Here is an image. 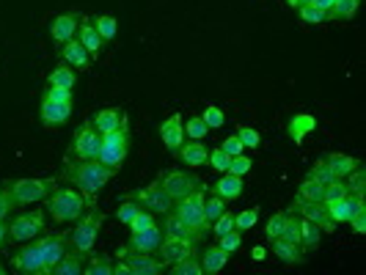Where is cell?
Listing matches in <instances>:
<instances>
[{"mask_svg": "<svg viewBox=\"0 0 366 275\" xmlns=\"http://www.w3.org/2000/svg\"><path fill=\"white\" fill-rule=\"evenodd\" d=\"M113 174H116V168H110L99 160H75V163H66V168H64V177L83 193L86 204H96V193L110 182Z\"/></svg>", "mask_w": 366, "mask_h": 275, "instance_id": "1", "label": "cell"}, {"mask_svg": "<svg viewBox=\"0 0 366 275\" xmlns=\"http://www.w3.org/2000/svg\"><path fill=\"white\" fill-rule=\"evenodd\" d=\"M47 212L52 221L58 223H72L78 221L83 212H86V198L80 190H72V187H55L50 195H47Z\"/></svg>", "mask_w": 366, "mask_h": 275, "instance_id": "2", "label": "cell"}, {"mask_svg": "<svg viewBox=\"0 0 366 275\" xmlns=\"http://www.w3.org/2000/svg\"><path fill=\"white\" fill-rule=\"evenodd\" d=\"M204 195H207V184H201L198 190L187 193L184 198H177L171 212H174L180 221H184L190 229L198 231V234L207 239V234L212 231V226H210V221L204 218Z\"/></svg>", "mask_w": 366, "mask_h": 275, "instance_id": "3", "label": "cell"}, {"mask_svg": "<svg viewBox=\"0 0 366 275\" xmlns=\"http://www.w3.org/2000/svg\"><path fill=\"white\" fill-rule=\"evenodd\" d=\"M102 221L105 215L96 209V204H89V212H83L78 221H75V229L69 234V248L78 251V253H92V248L96 245V237L102 229Z\"/></svg>", "mask_w": 366, "mask_h": 275, "instance_id": "4", "label": "cell"}, {"mask_svg": "<svg viewBox=\"0 0 366 275\" xmlns=\"http://www.w3.org/2000/svg\"><path fill=\"white\" fill-rule=\"evenodd\" d=\"M14 207H28V204H39L55 190V179H11L6 182Z\"/></svg>", "mask_w": 366, "mask_h": 275, "instance_id": "5", "label": "cell"}, {"mask_svg": "<svg viewBox=\"0 0 366 275\" xmlns=\"http://www.w3.org/2000/svg\"><path fill=\"white\" fill-rule=\"evenodd\" d=\"M127 143H130V135H127V119L122 121L119 130L113 133H102V149H99V163L110 165V168H122V163L127 160Z\"/></svg>", "mask_w": 366, "mask_h": 275, "instance_id": "6", "label": "cell"}, {"mask_svg": "<svg viewBox=\"0 0 366 275\" xmlns=\"http://www.w3.org/2000/svg\"><path fill=\"white\" fill-rule=\"evenodd\" d=\"M116 256L127 265L130 275H160L168 270V265H166L160 256H154V253H140V251H127L124 245L119 248Z\"/></svg>", "mask_w": 366, "mask_h": 275, "instance_id": "7", "label": "cell"}, {"mask_svg": "<svg viewBox=\"0 0 366 275\" xmlns=\"http://www.w3.org/2000/svg\"><path fill=\"white\" fill-rule=\"evenodd\" d=\"M99 149H102V133L92 121L80 124L72 138V157L75 160H99Z\"/></svg>", "mask_w": 366, "mask_h": 275, "instance_id": "8", "label": "cell"}, {"mask_svg": "<svg viewBox=\"0 0 366 275\" xmlns=\"http://www.w3.org/2000/svg\"><path fill=\"white\" fill-rule=\"evenodd\" d=\"M42 231H45V212H42V209L22 212L20 218H14V221L8 223V237H11L14 242H28V239H36Z\"/></svg>", "mask_w": 366, "mask_h": 275, "instance_id": "9", "label": "cell"}, {"mask_svg": "<svg viewBox=\"0 0 366 275\" xmlns=\"http://www.w3.org/2000/svg\"><path fill=\"white\" fill-rule=\"evenodd\" d=\"M133 198H136L143 209H149L152 215H166V212L174 209V198L160 187V182H152L146 184V187H140Z\"/></svg>", "mask_w": 366, "mask_h": 275, "instance_id": "10", "label": "cell"}, {"mask_svg": "<svg viewBox=\"0 0 366 275\" xmlns=\"http://www.w3.org/2000/svg\"><path fill=\"white\" fill-rule=\"evenodd\" d=\"M36 245H39V253H42V259H45V270L50 275V270L66 256V251H69V237L66 234H39L36 237Z\"/></svg>", "mask_w": 366, "mask_h": 275, "instance_id": "11", "label": "cell"}, {"mask_svg": "<svg viewBox=\"0 0 366 275\" xmlns=\"http://www.w3.org/2000/svg\"><path fill=\"white\" fill-rule=\"evenodd\" d=\"M11 267L14 273H25V275H47L45 270V259L39 253V245L36 242H25L14 256H11Z\"/></svg>", "mask_w": 366, "mask_h": 275, "instance_id": "12", "label": "cell"}, {"mask_svg": "<svg viewBox=\"0 0 366 275\" xmlns=\"http://www.w3.org/2000/svg\"><path fill=\"white\" fill-rule=\"evenodd\" d=\"M157 182H160V187H163V190H166V193H168L174 201H177V198H184L187 193H193V190H198V187L204 184L201 179H198V177H190L187 171H177V168L166 171V174H163Z\"/></svg>", "mask_w": 366, "mask_h": 275, "instance_id": "13", "label": "cell"}, {"mask_svg": "<svg viewBox=\"0 0 366 275\" xmlns=\"http://www.w3.org/2000/svg\"><path fill=\"white\" fill-rule=\"evenodd\" d=\"M295 215H300L303 221H312V223H317L322 231H328V234H333L336 231V223L330 221V215H328V207L322 204V201H292V207H289Z\"/></svg>", "mask_w": 366, "mask_h": 275, "instance_id": "14", "label": "cell"}, {"mask_svg": "<svg viewBox=\"0 0 366 275\" xmlns=\"http://www.w3.org/2000/svg\"><path fill=\"white\" fill-rule=\"evenodd\" d=\"M196 253V242L190 239H180V237H163L160 248H157V256L166 262V265H177L187 256Z\"/></svg>", "mask_w": 366, "mask_h": 275, "instance_id": "15", "label": "cell"}, {"mask_svg": "<svg viewBox=\"0 0 366 275\" xmlns=\"http://www.w3.org/2000/svg\"><path fill=\"white\" fill-rule=\"evenodd\" d=\"M163 226H152V229L146 231H138V234H130V239H127V251H140V253H157V248H160V242H163Z\"/></svg>", "mask_w": 366, "mask_h": 275, "instance_id": "16", "label": "cell"}, {"mask_svg": "<svg viewBox=\"0 0 366 275\" xmlns=\"http://www.w3.org/2000/svg\"><path fill=\"white\" fill-rule=\"evenodd\" d=\"M160 140L166 143V149H168L171 154H177V151L182 149V143H184V124H182V116H180V113L168 116V119L160 124Z\"/></svg>", "mask_w": 366, "mask_h": 275, "instance_id": "17", "label": "cell"}, {"mask_svg": "<svg viewBox=\"0 0 366 275\" xmlns=\"http://www.w3.org/2000/svg\"><path fill=\"white\" fill-rule=\"evenodd\" d=\"M78 25H80V14H78V11L58 14V17L52 20V25H50V36H52V42H58V45L69 42V39L78 34Z\"/></svg>", "mask_w": 366, "mask_h": 275, "instance_id": "18", "label": "cell"}, {"mask_svg": "<svg viewBox=\"0 0 366 275\" xmlns=\"http://www.w3.org/2000/svg\"><path fill=\"white\" fill-rule=\"evenodd\" d=\"M69 116H72L69 105H61V102H52V99L42 96V113H39V119H42L45 127H61V124H66Z\"/></svg>", "mask_w": 366, "mask_h": 275, "instance_id": "19", "label": "cell"}, {"mask_svg": "<svg viewBox=\"0 0 366 275\" xmlns=\"http://www.w3.org/2000/svg\"><path fill=\"white\" fill-rule=\"evenodd\" d=\"M163 234L166 237H180V239H190V242H204V237L198 231H193L184 221H180L174 212H166V221H163Z\"/></svg>", "mask_w": 366, "mask_h": 275, "instance_id": "20", "label": "cell"}, {"mask_svg": "<svg viewBox=\"0 0 366 275\" xmlns=\"http://www.w3.org/2000/svg\"><path fill=\"white\" fill-rule=\"evenodd\" d=\"M124 119H127V116H124L122 107H102V110H96L92 116V124L99 133H113V130L122 127Z\"/></svg>", "mask_w": 366, "mask_h": 275, "instance_id": "21", "label": "cell"}, {"mask_svg": "<svg viewBox=\"0 0 366 275\" xmlns=\"http://www.w3.org/2000/svg\"><path fill=\"white\" fill-rule=\"evenodd\" d=\"M58 55L72 69H86L89 66V50L80 45V42H75V39H69V42H64V45L58 47Z\"/></svg>", "mask_w": 366, "mask_h": 275, "instance_id": "22", "label": "cell"}, {"mask_svg": "<svg viewBox=\"0 0 366 275\" xmlns=\"http://www.w3.org/2000/svg\"><path fill=\"white\" fill-rule=\"evenodd\" d=\"M229 265V253L221 245H207L201 253V270L210 275H218L224 267Z\"/></svg>", "mask_w": 366, "mask_h": 275, "instance_id": "23", "label": "cell"}, {"mask_svg": "<svg viewBox=\"0 0 366 275\" xmlns=\"http://www.w3.org/2000/svg\"><path fill=\"white\" fill-rule=\"evenodd\" d=\"M177 154H180V160H182L184 165H190V168H201V165H207V160H210V149H207L201 140L182 143V149H180Z\"/></svg>", "mask_w": 366, "mask_h": 275, "instance_id": "24", "label": "cell"}, {"mask_svg": "<svg viewBox=\"0 0 366 275\" xmlns=\"http://www.w3.org/2000/svg\"><path fill=\"white\" fill-rule=\"evenodd\" d=\"M78 36H80L78 42L89 50V55H92V58H99V52H102V45H105V42H102V36L96 34L94 20H89V17L80 20V25H78Z\"/></svg>", "mask_w": 366, "mask_h": 275, "instance_id": "25", "label": "cell"}, {"mask_svg": "<svg viewBox=\"0 0 366 275\" xmlns=\"http://www.w3.org/2000/svg\"><path fill=\"white\" fill-rule=\"evenodd\" d=\"M270 251L281 262H286V265H300L303 262V248L295 245V242H289V239H284V237L270 239Z\"/></svg>", "mask_w": 366, "mask_h": 275, "instance_id": "26", "label": "cell"}, {"mask_svg": "<svg viewBox=\"0 0 366 275\" xmlns=\"http://www.w3.org/2000/svg\"><path fill=\"white\" fill-rule=\"evenodd\" d=\"M86 270V253H78V251H66V256L50 270V275H83Z\"/></svg>", "mask_w": 366, "mask_h": 275, "instance_id": "27", "label": "cell"}, {"mask_svg": "<svg viewBox=\"0 0 366 275\" xmlns=\"http://www.w3.org/2000/svg\"><path fill=\"white\" fill-rule=\"evenodd\" d=\"M314 127H317V119H314V116H309V113H295V116L289 119V124H286V133H289V138L300 146L303 138L309 135Z\"/></svg>", "mask_w": 366, "mask_h": 275, "instance_id": "28", "label": "cell"}, {"mask_svg": "<svg viewBox=\"0 0 366 275\" xmlns=\"http://www.w3.org/2000/svg\"><path fill=\"white\" fill-rule=\"evenodd\" d=\"M212 193L215 195H221L224 201H234V198H240L242 195V177H234V174H226V177H221L215 187H212Z\"/></svg>", "mask_w": 366, "mask_h": 275, "instance_id": "29", "label": "cell"}, {"mask_svg": "<svg viewBox=\"0 0 366 275\" xmlns=\"http://www.w3.org/2000/svg\"><path fill=\"white\" fill-rule=\"evenodd\" d=\"M325 163L333 168V174H336L339 179H344L350 171H356V168L361 165L356 157H350V154H342V151H330V154L325 157Z\"/></svg>", "mask_w": 366, "mask_h": 275, "instance_id": "30", "label": "cell"}, {"mask_svg": "<svg viewBox=\"0 0 366 275\" xmlns=\"http://www.w3.org/2000/svg\"><path fill=\"white\" fill-rule=\"evenodd\" d=\"M47 83H50L52 89H75L78 75H75V69H72L69 64H64V66H55V69L47 75Z\"/></svg>", "mask_w": 366, "mask_h": 275, "instance_id": "31", "label": "cell"}, {"mask_svg": "<svg viewBox=\"0 0 366 275\" xmlns=\"http://www.w3.org/2000/svg\"><path fill=\"white\" fill-rule=\"evenodd\" d=\"M320 237H322V229L317 223L300 218V245H303V248L317 251V248H320Z\"/></svg>", "mask_w": 366, "mask_h": 275, "instance_id": "32", "label": "cell"}, {"mask_svg": "<svg viewBox=\"0 0 366 275\" xmlns=\"http://www.w3.org/2000/svg\"><path fill=\"white\" fill-rule=\"evenodd\" d=\"M226 207H229V201H224L221 195H215V193H212V195H204V218L210 221V226L226 212Z\"/></svg>", "mask_w": 366, "mask_h": 275, "instance_id": "33", "label": "cell"}, {"mask_svg": "<svg viewBox=\"0 0 366 275\" xmlns=\"http://www.w3.org/2000/svg\"><path fill=\"white\" fill-rule=\"evenodd\" d=\"M94 28H96V34L102 36V42H113V39H116V31H119L116 17H110V14L94 17Z\"/></svg>", "mask_w": 366, "mask_h": 275, "instance_id": "34", "label": "cell"}, {"mask_svg": "<svg viewBox=\"0 0 366 275\" xmlns=\"http://www.w3.org/2000/svg\"><path fill=\"white\" fill-rule=\"evenodd\" d=\"M322 193H325V184L306 177L298 187V201H322Z\"/></svg>", "mask_w": 366, "mask_h": 275, "instance_id": "35", "label": "cell"}, {"mask_svg": "<svg viewBox=\"0 0 366 275\" xmlns=\"http://www.w3.org/2000/svg\"><path fill=\"white\" fill-rule=\"evenodd\" d=\"M140 209H143V207L138 204L133 195H124V198H122V204H119V209H116V218H119L124 226H130V223L136 221V215L140 212Z\"/></svg>", "mask_w": 366, "mask_h": 275, "instance_id": "36", "label": "cell"}, {"mask_svg": "<svg viewBox=\"0 0 366 275\" xmlns=\"http://www.w3.org/2000/svg\"><path fill=\"white\" fill-rule=\"evenodd\" d=\"M358 6H361V0H339V3H333V8L328 14H330V20H353L358 14Z\"/></svg>", "mask_w": 366, "mask_h": 275, "instance_id": "37", "label": "cell"}, {"mask_svg": "<svg viewBox=\"0 0 366 275\" xmlns=\"http://www.w3.org/2000/svg\"><path fill=\"white\" fill-rule=\"evenodd\" d=\"M86 275H113V259L108 256V253H102V256H94L86 262Z\"/></svg>", "mask_w": 366, "mask_h": 275, "instance_id": "38", "label": "cell"}, {"mask_svg": "<svg viewBox=\"0 0 366 275\" xmlns=\"http://www.w3.org/2000/svg\"><path fill=\"white\" fill-rule=\"evenodd\" d=\"M168 273L171 275H201V262H198V256L193 253V256H187L182 262H177V265H168Z\"/></svg>", "mask_w": 366, "mask_h": 275, "instance_id": "39", "label": "cell"}, {"mask_svg": "<svg viewBox=\"0 0 366 275\" xmlns=\"http://www.w3.org/2000/svg\"><path fill=\"white\" fill-rule=\"evenodd\" d=\"M184 135L190 138V140H204V138L210 135V127L204 124L201 116H190L187 124H184Z\"/></svg>", "mask_w": 366, "mask_h": 275, "instance_id": "40", "label": "cell"}, {"mask_svg": "<svg viewBox=\"0 0 366 275\" xmlns=\"http://www.w3.org/2000/svg\"><path fill=\"white\" fill-rule=\"evenodd\" d=\"M309 177H312V179H317L320 184H330V182H336V179H339V177L333 174V168H330V165L325 163V157L314 163V168L309 171Z\"/></svg>", "mask_w": 366, "mask_h": 275, "instance_id": "41", "label": "cell"}, {"mask_svg": "<svg viewBox=\"0 0 366 275\" xmlns=\"http://www.w3.org/2000/svg\"><path fill=\"white\" fill-rule=\"evenodd\" d=\"M298 11H300V20H303L306 25H322V22H328V20H330V14H328V11L314 8V6H300Z\"/></svg>", "mask_w": 366, "mask_h": 275, "instance_id": "42", "label": "cell"}, {"mask_svg": "<svg viewBox=\"0 0 366 275\" xmlns=\"http://www.w3.org/2000/svg\"><path fill=\"white\" fill-rule=\"evenodd\" d=\"M201 119H204V124H207L210 130H221L224 121H226V116H224V110H221L218 105H207L204 113H201Z\"/></svg>", "mask_w": 366, "mask_h": 275, "instance_id": "43", "label": "cell"}, {"mask_svg": "<svg viewBox=\"0 0 366 275\" xmlns=\"http://www.w3.org/2000/svg\"><path fill=\"white\" fill-rule=\"evenodd\" d=\"M347 193H350V190H347L344 179H336V182L325 184V193H322V204H333V201L344 198Z\"/></svg>", "mask_w": 366, "mask_h": 275, "instance_id": "44", "label": "cell"}, {"mask_svg": "<svg viewBox=\"0 0 366 275\" xmlns=\"http://www.w3.org/2000/svg\"><path fill=\"white\" fill-rule=\"evenodd\" d=\"M256 221H259V209H256V207H251V209H245V212L234 215V229L248 231V229H254V226H256Z\"/></svg>", "mask_w": 366, "mask_h": 275, "instance_id": "45", "label": "cell"}, {"mask_svg": "<svg viewBox=\"0 0 366 275\" xmlns=\"http://www.w3.org/2000/svg\"><path fill=\"white\" fill-rule=\"evenodd\" d=\"M207 163H210V165H212L218 174H226V171H229L231 154H226V151L218 146V149H212V151H210V160H207Z\"/></svg>", "mask_w": 366, "mask_h": 275, "instance_id": "46", "label": "cell"}, {"mask_svg": "<svg viewBox=\"0 0 366 275\" xmlns=\"http://www.w3.org/2000/svg\"><path fill=\"white\" fill-rule=\"evenodd\" d=\"M251 157L248 154H237V157H231V163H229V171L226 174H234V177H245L248 171H251Z\"/></svg>", "mask_w": 366, "mask_h": 275, "instance_id": "47", "label": "cell"}, {"mask_svg": "<svg viewBox=\"0 0 366 275\" xmlns=\"http://www.w3.org/2000/svg\"><path fill=\"white\" fill-rule=\"evenodd\" d=\"M347 190L350 193H364V187H366V174H364V165H358L356 171H350L347 174Z\"/></svg>", "mask_w": 366, "mask_h": 275, "instance_id": "48", "label": "cell"}, {"mask_svg": "<svg viewBox=\"0 0 366 275\" xmlns=\"http://www.w3.org/2000/svg\"><path fill=\"white\" fill-rule=\"evenodd\" d=\"M157 221H154V215L149 212V209H140L136 215V221L130 223V234H138V231H146V229H152Z\"/></svg>", "mask_w": 366, "mask_h": 275, "instance_id": "49", "label": "cell"}, {"mask_svg": "<svg viewBox=\"0 0 366 275\" xmlns=\"http://www.w3.org/2000/svg\"><path fill=\"white\" fill-rule=\"evenodd\" d=\"M237 138L242 140L245 149H259V143H262V138L254 127H237Z\"/></svg>", "mask_w": 366, "mask_h": 275, "instance_id": "50", "label": "cell"}, {"mask_svg": "<svg viewBox=\"0 0 366 275\" xmlns=\"http://www.w3.org/2000/svg\"><path fill=\"white\" fill-rule=\"evenodd\" d=\"M221 239V248L226 251V253H234L240 245H242V231L231 229L229 234H224V237H218Z\"/></svg>", "mask_w": 366, "mask_h": 275, "instance_id": "51", "label": "cell"}, {"mask_svg": "<svg viewBox=\"0 0 366 275\" xmlns=\"http://www.w3.org/2000/svg\"><path fill=\"white\" fill-rule=\"evenodd\" d=\"M231 229H234V215H231L229 209H226V212H224V215H221V218L212 223V231H215L218 237H224V234H229Z\"/></svg>", "mask_w": 366, "mask_h": 275, "instance_id": "52", "label": "cell"}, {"mask_svg": "<svg viewBox=\"0 0 366 275\" xmlns=\"http://www.w3.org/2000/svg\"><path fill=\"white\" fill-rule=\"evenodd\" d=\"M47 99H52V102H61V105H69L72 107V89H47L45 91Z\"/></svg>", "mask_w": 366, "mask_h": 275, "instance_id": "53", "label": "cell"}, {"mask_svg": "<svg viewBox=\"0 0 366 275\" xmlns=\"http://www.w3.org/2000/svg\"><path fill=\"white\" fill-rule=\"evenodd\" d=\"M347 223L353 226V231H356V234H366V204H361V207L353 212V218H350Z\"/></svg>", "mask_w": 366, "mask_h": 275, "instance_id": "54", "label": "cell"}, {"mask_svg": "<svg viewBox=\"0 0 366 275\" xmlns=\"http://www.w3.org/2000/svg\"><path fill=\"white\" fill-rule=\"evenodd\" d=\"M11 209H14V201H11V193H8V187H6V184H0V221H6Z\"/></svg>", "mask_w": 366, "mask_h": 275, "instance_id": "55", "label": "cell"}, {"mask_svg": "<svg viewBox=\"0 0 366 275\" xmlns=\"http://www.w3.org/2000/svg\"><path fill=\"white\" fill-rule=\"evenodd\" d=\"M284 218H286V212H275L273 218L268 221V239L281 237V229H284Z\"/></svg>", "mask_w": 366, "mask_h": 275, "instance_id": "56", "label": "cell"}, {"mask_svg": "<svg viewBox=\"0 0 366 275\" xmlns=\"http://www.w3.org/2000/svg\"><path fill=\"white\" fill-rule=\"evenodd\" d=\"M221 149L226 151V154H231V157H237V154H242V140L237 135H229V138H224V143H221Z\"/></svg>", "mask_w": 366, "mask_h": 275, "instance_id": "57", "label": "cell"}, {"mask_svg": "<svg viewBox=\"0 0 366 275\" xmlns=\"http://www.w3.org/2000/svg\"><path fill=\"white\" fill-rule=\"evenodd\" d=\"M265 253H268V251H265V248H262V245H256V248H254V251H251V256H254V259H256V262H262V259H265Z\"/></svg>", "mask_w": 366, "mask_h": 275, "instance_id": "58", "label": "cell"}, {"mask_svg": "<svg viewBox=\"0 0 366 275\" xmlns=\"http://www.w3.org/2000/svg\"><path fill=\"white\" fill-rule=\"evenodd\" d=\"M6 237H8V226H6V221H0V245L6 242Z\"/></svg>", "mask_w": 366, "mask_h": 275, "instance_id": "59", "label": "cell"}, {"mask_svg": "<svg viewBox=\"0 0 366 275\" xmlns=\"http://www.w3.org/2000/svg\"><path fill=\"white\" fill-rule=\"evenodd\" d=\"M286 3H289V6H292V8H300V6H309V3H312V0H286Z\"/></svg>", "mask_w": 366, "mask_h": 275, "instance_id": "60", "label": "cell"}, {"mask_svg": "<svg viewBox=\"0 0 366 275\" xmlns=\"http://www.w3.org/2000/svg\"><path fill=\"white\" fill-rule=\"evenodd\" d=\"M333 3H339V0H333Z\"/></svg>", "mask_w": 366, "mask_h": 275, "instance_id": "61", "label": "cell"}]
</instances>
